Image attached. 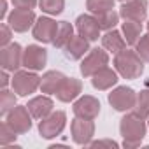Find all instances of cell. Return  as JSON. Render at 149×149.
I'll use <instances>...</instances> for the list:
<instances>
[{
    "label": "cell",
    "mask_w": 149,
    "mask_h": 149,
    "mask_svg": "<svg viewBox=\"0 0 149 149\" xmlns=\"http://www.w3.org/2000/svg\"><path fill=\"white\" fill-rule=\"evenodd\" d=\"M114 65H116V70L125 79H137L144 72V60L139 56L137 51H132V49L119 51L114 58Z\"/></svg>",
    "instance_id": "obj_1"
},
{
    "label": "cell",
    "mask_w": 149,
    "mask_h": 149,
    "mask_svg": "<svg viewBox=\"0 0 149 149\" xmlns=\"http://www.w3.org/2000/svg\"><path fill=\"white\" fill-rule=\"evenodd\" d=\"M119 130H121V135H123V139H125L123 146H125V147H135V146L140 144V140H142L144 135H146V123H144V118L137 116L135 112L126 114V116L121 119Z\"/></svg>",
    "instance_id": "obj_2"
},
{
    "label": "cell",
    "mask_w": 149,
    "mask_h": 149,
    "mask_svg": "<svg viewBox=\"0 0 149 149\" xmlns=\"http://www.w3.org/2000/svg\"><path fill=\"white\" fill-rule=\"evenodd\" d=\"M67 125V114L63 111H56V112H51L47 118H44L39 125V132L44 139H53V137H58L63 128Z\"/></svg>",
    "instance_id": "obj_3"
},
{
    "label": "cell",
    "mask_w": 149,
    "mask_h": 149,
    "mask_svg": "<svg viewBox=\"0 0 149 149\" xmlns=\"http://www.w3.org/2000/svg\"><path fill=\"white\" fill-rule=\"evenodd\" d=\"M39 86H40V77L33 72L21 70V72H16L13 77V88L19 97H26L33 93Z\"/></svg>",
    "instance_id": "obj_4"
},
{
    "label": "cell",
    "mask_w": 149,
    "mask_h": 149,
    "mask_svg": "<svg viewBox=\"0 0 149 149\" xmlns=\"http://www.w3.org/2000/svg\"><path fill=\"white\" fill-rule=\"evenodd\" d=\"M109 102H111V105L116 111L125 112V111H130V109L135 107V104H137V93L132 88L119 86V88H116V90H112L109 93Z\"/></svg>",
    "instance_id": "obj_5"
},
{
    "label": "cell",
    "mask_w": 149,
    "mask_h": 149,
    "mask_svg": "<svg viewBox=\"0 0 149 149\" xmlns=\"http://www.w3.org/2000/svg\"><path fill=\"white\" fill-rule=\"evenodd\" d=\"M109 63V54L104 51V49H91V53L83 60L81 63V74L84 77H90V76H95V74L102 68H105Z\"/></svg>",
    "instance_id": "obj_6"
},
{
    "label": "cell",
    "mask_w": 149,
    "mask_h": 149,
    "mask_svg": "<svg viewBox=\"0 0 149 149\" xmlns=\"http://www.w3.org/2000/svg\"><path fill=\"white\" fill-rule=\"evenodd\" d=\"M0 65H2L4 70H13L16 72L21 65H23V51H21V46L16 44V42H11L9 46L2 47L0 51Z\"/></svg>",
    "instance_id": "obj_7"
},
{
    "label": "cell",
    "mask_w": 149,
    "mask_h": 149,
    "mask_svg": "<svg viewBox=\"0 0 149 149\" xmlns=\"http://www.w3.org/2000/svg\"><path fill=\"white\" fill-rule=\"evenodd\" d=\"M93 133H95L93 119L76 118V119L72 121V139H74V142H76V144H81V146L90 144Z\"/></svg>",
    "instance_id": "obj_8"
},
{
    "label": "cell",
    "mask_w": 149,
    "mask_h": 149,
    "mask_svg": "<svg viewBox=\"0 0 149 149\" xmlns=\"http://www.w3.org/2000/svg\"><path fill=\"white\" fill-rule=\"evenodd\" d=\"M100 112V102L91 97V95H84L81 97L76 104H74V114L83 119H95Z\"/></svg>",
    "instance_id": "obj_9"
},
{
    "label": "cell",
    "mask_w": 149,
    "mask_h": 149,
    "mask_svg": "<svg viewBox=\"0 0 149 149\" xmlns=\"http://www.w3.org/2000/svg\"><path fill=\"white\" fill-rule=\"evenodd\" d=\"M28 107L26 105H19V107H14L9 116H7V123L9 126L16 132V133H26L30 128H32V121H30V116H28Z\"/></svg>",
    "instance_id": "obj_10"
},
{
    "label": "cell",
    "mask_w": 149,
    "mask_h": 149,
    "mask_svg": "<svg viewBox=\"0 0 149 149\" xmlns=\"http://www.w3.org/2000/svg\"><path fill=\"white\" fill-rule=\"evenodd\" d=\"M146 14H147V2L146 0H128V2H123V6L119 9V16L123 19H130V21L142 23Z\"/></svg>",
    "instance_id": "obj_11"
},
{
    "label": "cell",
    "mask_w": 149,
    "mask_h": 149,
    "mask_svg": "<svg viewBox=\"0 0 149 149\" xmlns=\"http://www.w3.org/2000/svg\"><path fill=\"white\" fill-rule=\"evenodd\" d=\"M76 28H77L79 35H83L88 40H98L100 30H102L97 16H90V14H81L76 21Z\"/></svg>",
    "instance_id": "obj_12"
},
{
    "label": "cell",
    "mask_w": 149,
    "mask_h": 149,
    "mask_svg": "<svg viewBox=\"0 0 149 149\" xmlns=\"http://www.w3.org/2000/svg\"><path fill=\"white\" fill-rule=\"evenodd\" d=\"M56 30H58V23L53 21L51 18H39L33 25V37L39 40V42H44V44H53L54 40V35H56Z\"/></svg>",
    "instance_id": "obj_13"
},
{
    "label": "cell",
    "mask_w": 149,
    "mask_h": 149,
    "mask_svg": "<svg viewBox=\"0 0 149 149\" xmlns=\"http://www.w3.org/2000/svg\"><path fill=\"white\" fill-rule=\"evenodd\" d=\"M47 61V53L40 46H28L23 51V67L28 70H40Z\"/></svg>",
    "instance_id": "obj_14"
},
{
    "label": "cell",
    "mask_w": 149,
    "mask_h": 149,
    "mask_svg": "<svg viewBox=\"0 0 149 149\" xmlns=\"http://www.w3.org/2000/svg\"><path fill=\"white\" fill-rule=\"evenodd\" d=\"M35 21V14L32 9H14L11 14H9V26L14 30V32H26Z\"/></svg>",
    "instance_id": "obj_15"
},
{
    "label": "cell",
    "mask_w": 149,
    "mask_h": 149,
    "mask_svg": "<svg viewBox=\"0 0 149 149\" xmlns=\"http://www.w3.org/2000/svg\"><path fill=\"white\" fill-rule=\"evenodd\" d=\"M83 91V84L79 79H74V77H67L65 83L61 84V88L56 91V98L60 102H72L74 98H77L79 93Z\"/></svg>",
    "instance_id": "obj_16"
},
{
    "label": "cell",
    "mask_w": 149,
    "mask_h": 149,
    "mask_svg": "<svg viewBox=\"0 0 149 149\" xmlns=\"http://www.w3.org/2000/svg\"><path fill=\"white\" fill-rule=\"evenodd\" d=\"M63 49H65V56L67 58H70V60H79V58H83L90 51V40L84 39L83 35L72 37V40Z\"/></svg>",
    "instance_id": "obj_17"
},
{
    "label": "cell",
    "mask_w": 149,
    "mask_h": 149,
    "mask_svg": "<svg viewBox=\"0 0 149 149\" xmlns=\"http://www.w3.org/2000/svg\"><path fill=\"white\" fill-rule=\"evenodd\" d=\"M26 107L35 119H44L53 112V100L47 97H35L28 102Z\"/></svg>",
    "instance_id": "obj_18"
},
{
    "label": "cell",
    "mask_w": 149,
    "mask_h": 149,
    "mask_svg": "<svg viewBox=\"0 0 149 149\" xmlns=\"http://www.w3.org/2000/svg\"><path fill=\"white\" fill-rule=\"evenodd\" d=\"M91 77H93L91 79V84L97 90H109V88H112L118 83V74L112 68H109V67L98 70L95 76H91Z\"/></svg>",
    "instance_id": "obj_19"
},
{
    "label": "cell",
    "mask_w": 149,
    "mask_h": 149,
    "mask_svg": "<svg viewBox=\"0 0 149 149\" xmlns=\"http://www.w3.org/2000/svg\"><path fill=\"white\" fill-rule=\"evenodd\" d=\"M65 76L61 72H56V70H51V72H46L42 79H40V90L42 93H56L61 84L65 83Z\"/></svg>",
    "instance_id": "obj_20"
},
{
    "label": "cell",
    "mask_w": 149,
    "mask_h": 149,
    "mask_svg": "<svg viewBox=\"0 0 149 149\" xmlns=\"http://www.w3.org/2000/svg\"><path fill=\"white\" fill-rule=\"evenodd\" d=\"M102 46H104L107 51L118 54L119 51L126 49V40H125V37H121V33H119L118 30L112 28V30H107L105 35L102 37Z\"/></svg>",
    "instance_id": "obj_21"
},
{
    "label": "cell",
    "mask_w": 149,
    "mask_h": 149,
    "mask_svg": "<svg viewBox=\"0 0 149 149\" xmlns=\"http://www.w3.org/2000/svg\"><path fill=\"white\" fill-rule=\"evenodd\" d=\"M74 37V28L68 21H60L58 23V30H56V35H54V47H65Z\"/></svg>",
    "instance_id": "obj_22"
},
{
    "label": "cell",
    "mask_w": 149,
    "mask_h": 149,
    "mask_svg": "<svg viewBox=\"0 0 149 149\" xmlns=\"http://www.w3.org/2000/svg\"><path fill=\"white\" fill-rule=\"evenodd\" d=\"M140 32H142V25L139 21H130L125 19L123 23V33H125V40L130 46H135L140 39Z\"/></svg>",
    "instance_id": "obj_23"
},
{
    "label": "cell",
    "mask_w": 149,
    "mask_h": 149,
    "mask_svg": "<svg viewBox=\"0 0 149 149\" xmlns=\"http://www.w3.org/2000/svg\"><path fill=\"white\" fill-rule=\"evenodd\" d=\"M86 7L90 9V13L98 16L114 9V0H86Z\"/></svg>",
    "instance_id": "obj_24"
},
{
    "label": "cell",
    "mask_w": 149,
    "mask_h": 149,
    "mask_svg": "<svg viewBox=\"0 0 149 149\" xmlns=\"http://www.w3.org/2000/svg\"><path fill=\"white\" fill-rule=\"evenodd\" d=\"M133 112L140 118H149V90H144L137 95V104L133 107Z\"/></svg>",
    "instance_id": "obj_25"
},
{
    "label": "cell",
    "mask_w": 149,
    "mask_h": 149,
    "mask_svg": "<svg viewBox=\"0 0 149 149\" xmlns=\"http://www.w3.org/2000/svg\"><path fill=\"white\" fill-rule=\"evenodd\" d=\"M97 19H98V23H100V28L107 32V30H112V28L118 25V21H119V13H116V11L112 9V11H109V13L98 14Z\"/></svg>",
    "instance_id": "obj_26"
},
{
    "label": "cell",
    "mask_w": 149,
    "mask_h": 149,
    "mask_svg": "<svg viewBox=\"0 0 149 149\" xmlns=\"http://www.w3.org/2000/svg\"><path fill=\"white\" fill-rule=\"evenodd\" d=\"M39 6L47 14H61L65 7V0H39Z\"/></svg>",
    "instance_id": "obj_27"
},
{
    "label": "cell",
    "mask_w": 149,
    "mask_h": 149,
    "mask_svg": "<svg viewBox=\"0 0 149 149\" xmlns=\"http://www.w3.org/2000/svg\"><path fill=\"white\" fill-rule=\"evenodd\" d=\"M14 107H16V97H14V93L4 90L2 95H0V112H2V116H6L7 112H11Z\"/></svg>",
    "instance_id": "obj_28"
},
{
    "label": "cell",
    "mask_w": 149,
    "mask_h": 149,
    "mask_svg": "<svg viewBox=\"0 0 149 149\" xmlns=\"http://www.w3.org/2000/svg\"><path fill=\"white\" fill-rule=\"evenodd\" d=\"M137 46V53H139V56L144 60V61H149V35H144V37H140L139 39V42L135 44Z\"/></svg>",
    "instance_id": "obj_29"
},
{
    "label": "cell",
    "mask_w": 149,
    "mask_h": 149,
    "mask_svg": "<svg viewBox=\"0 0 149 149\" xmlns=\"http://www.w3.org/2000/svg\"><path fill=\"white\" fill-rule=\"evenodd\" d=\"M0 132H2V137H0V144H2V146H6V144H9L11 140L16 139V132L9 126L7 121L2 123V126H0Z\"/></svg>",
    "instance_id": "obj_30"
},
{
    "label": "cell",
    "mask_w": 149,
    "mask_h": 149,
    "mask_svg": "<svg viewBox=\"0 0 149 149\" xmlns=\"http://www.w3.org/2000/svg\"><path fill=\"white\" fill-rule=\"evenodd\" d=\"M0 30H2V39H0V44H2V47H6L11 42V26H7L4 23L2 26H0Z\"/></svg>",
    "instance_id": "obj_31"
},
{
    "label": "cell",
    "mask_w": 149,
    "mask_h": 149,
    "mask_svg": "<svg viewBox=\"0 0 149 149\" xmlns=\"http://www.w3.org/2000/svg\"><path fill=\"white\" fill-rule=\"evenodd\" d=\"M13 4L18 9H33L37 6V0H13Z\"/></svg>",
    "instance_id": "obj_32"
},
{
    "label": "cell",
    "mask_w": 149,
    "mask_h": 149,
    "mask_svg": "<svg viewBox=\"0 0 149 149\" xmlns=\"http://www.w3.org/2000/svg\"><path fill=\"white\" fill-rule=\"evenodd\" d=\"M90 146H91V147H100V146H107V147H118V142H114V140H97V142H91Z\"/></svg>",
    "instance_id": "obj_33"
},
{
    "label": "cell",
    "mask_w": 149,
    "mask_h": 149,
    "mask_svg": "<svg viewBox=\"0 0 149 149\" xmlns=\"http://www.w3.org/2000/svg\"><path fill=\"white\" fill-rule=\"evenodd\" d=\"M7 84H9V76H7V70H4L2 72V86L6 88Z\"/></svg>",
    "instance_id": "obj_34"
},
{
    "label": "cell",
    "mask_w": 149,
    "mask_h": 149,
    "mask_svg": "<svg viewBox=\"0 0 149 149\" xmlns=\"http://www.w3.org/2000/svg\"><path fill=\"white\" fill-rule=\"evenodd\" d=\"M6 7H7V2L2 0V18H6Z\"/></svg>",
    "instance_id": "obj_35"
},
{
    "label": "cell",
    "mask_w": 149,
    "mask_h": 149,
    "mask_svg": "<svg viewBox=\"0 0 149 149\" xmlns=\"http://www.w3.org/2000/svg\"><path fill=\"white\" fill-rule=\"evenodd\" d=\"M147 30H149V23H147Z\"/></svg>",
    "instance_id": "obj_36"
},
{
    "label": "cell",
    "mask_w": 149,
    "mask_h": 149,
    "mask_svg": "<svg viewBox=\"0 0 149 149\" xmlns=\"http://www.w3.org/2000/svg\"><path fill=\"white\" fill-rule=\"evenodd\" d=\"M121 2H126V0H121Z\"/></svg>",
    "instance_id": "obj_37"
}]
</instances>
